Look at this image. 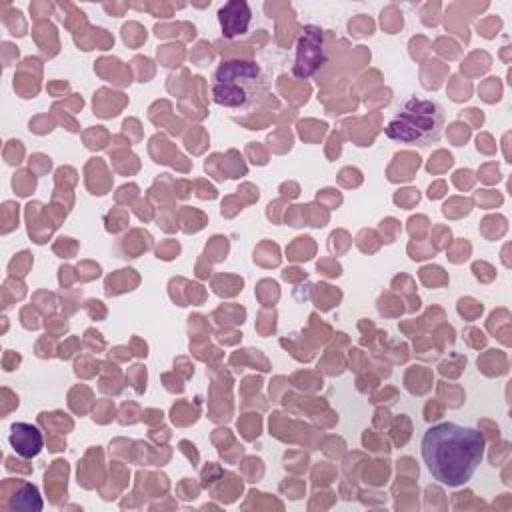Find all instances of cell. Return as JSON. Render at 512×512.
Instances as JSON below:
<instances>
[{
    "instance_id": "cell-6",
    "label": "cell",
    "mask_w": 512,
    "mask_h": 512,
    "mask_svg": "<svg viewBox=\"0 0 512 512\" xmlns=\"http://www.w3.org/2000/svg\"><path fill=\"white\" fill-rule=\"evenodd\" d=\"M8 442H10L12 450L24 460L36 458L44 448V436H42L40 428L30 422H14L10 426Z\"/></svg>"
},
{
    "instance_id": "cell-5",
    "label": "cell",
    "mask_w": 512,
    "mask_h": 512,
    "mask_svg": "<svg viewBox=\"0 0 512 512\" xmlns=\"http://www.w3.org/2000/svg\"><path fill=\"white\" fill-rule=\"evenodd\" d=\"M250 20H252V10L244 0H230L218 8V24H220L222 36L228 40L240 34H246Z\"/></svg>"
},
{
    "instance_id": "cell-2",
    "label": "cell",
    "mask_w": 512,
    "mask_h": 512,
    "mask_svg": "<svg viewBox=\"0 0 512 512\" xmlns=\"http://www.w3.org/2000/svg\"><path fill=\"white\" fill-rule=\"evenodd\" d=\"M210 94L218 106L246 110L268 94V76L254 60L228 58L216 66Z\"/></svg>"
},
{
    "instance_id": "cell-3",
    "label": "cell",
    "mask_w": 512,
    "mask_h": 512,
    "mask_svg": "<svg viewBox=\"0 0 512 512\" xmlns=\"http://www.w3.org/2000/svg\"><path fill=\"white\" fill-rule=\"evenodd\" d=\"M444 110L436 100L406 98L384 126V134L400 144L430 146L442 138Z\"/></svg>"
},
{
    "instance_id": "cell-4",
    "label": "cell",
    "mask_w": 512,
    "mask_h": 512,
    "mask_svg": "<svg viewBox=\"0 0 512 512\" xmlns=\"http://www.w3.org/2000/svg\"><path fill=\"white\" fill-rule=\"evenodd\" d=\"M328 60L324 30L316 24H306L300 28L296 38V54L292 72L296 78L306 80L314 76Z\"/></svg>"
},
{
    "instance_id": "cell-1",
    "label": "cell",
    "mask_w": 512,
    "mask_h": 512,
    "mask_svg": "<svg viewBox=\"0 0 512 512\" xmlns=\"http://www.w3.org/2000/svg\"><path fill=\"white\" fill-rule=\"evenodd\" d=\"M486 440L480 430L456 422L430 426L420 442L422 460L436 482L448 488L464 486L484 458Z\"/></svg>"
}]
</instances>
